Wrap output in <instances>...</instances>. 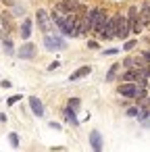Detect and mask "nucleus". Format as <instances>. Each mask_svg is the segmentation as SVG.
<instances>
[{
    "mask_svg": "<svg viewBox=\"0 0 150 152\" xmlns=\"http://www.w3.org/2000/svg\"><path fill=\"white\" fill-rule=\"evenodd\" d=\"M86 21H88L90 34H98L100 29L106 27V23H108V13H106L104 7H92V9H88V13H86Z\"/></svg>",
    "mask_w": 150,
    "mask_h": 152,
    "instance_id": "nucleus-1",
    "label": "nucleus"
},
{
    "mask_svg": "<svg viewBox=\"0 0 150 152\" xmlns=\"http://www.w3.org/2000/svg\"><path fill=\"white\" fill-rule=\"evenodd\" d=\"M117 19H119V13L108 17V23L104 29H100L96 36H98V42H113L115 40V34H117Z\"/></svg>",
    "mask_w": 150,
    "mask_h": 152,
    "instance_id": "nucleus-2",
    "label": "nucleus"
},
{
    "mask_svg": "<svg viewBox=\"0 0 150 152\" xmlns=\"http://www.w3.org/2000/svg\"><path fill=\"white\" fill-rule=\"evenodd\" d=\"M44 48L50 50V52L65 50L67 48V40L63 36H56V34H44Z\"/></svg>",
    "mask_w": 150,
    "mask_h": 152,
    "instance_id": "nucleus-3",
    "label": "nucleus"
},
{
    "mask_svg": "<svg viewBox=\"0 0 150 152\" xmlns=\"http://www.w3.org/2000/svg\"><path fill=\"white\" fill-rule=\"evenodd\" d=\"M36 23H38V27H40L42 34H52V31H56L54 23L50 21L48 11H44V9H38V11H36Z\"/></svg>",
    "mask_w": 150,
    "mask_h": 152,
    "instance_id": "nucleus-4",
    "label": "nucleus"
},
{
    "mask_svg": "<svg viewBox=\"0 0 150 152\" xmlns=\"http://www.w3.org/2000/svg\"><path fill=\"white\" fill-rule=\"evenodd\" d=\"M36 54H38V46L34 42H29V40H23V44L15 50V56L21 58V61H34Z\"/></svg>",
    "mask_w": 150,
    "mask_h": 152,
    "instance_id": "nucleus-5",
    "label": "nucleus"
},
{
    "mask_svg": "<svg viewBox=\"0 0 150 152\" xmlns=\"http://www.w3.org/2000/svg\"><path fill=\"white\" fill-rule=\"evenodd\" d=\"M131 34V27H129V21L123 13H119V19H117V34H115V40H127Z\"/></svg>",
    "mask_w": 150,
    "mask_h": 152,
    "instance_id": "nucleus-6",
    "label": "nucleus"
},
{
    "mask_svg": "<svg viewBox=\"0 0 150 152\" xmlns=\"http://www.w3.org/2000/svg\"><path fill=\"white\" fill-rule=\"evenodd\" d=\"M135 90H138L135 81H119L117 94H119V96H123V98H127V100H133V96H135Z\"/></svg>",
    "mask_w": 150,
    "mask_h": 152,
    "instance_id": "nucleus-7",
    "label": "nucleus"
},
{
    "mask_svg": "<svg viewBox=\"0 0 150 152\" xmlns=\"http://www.w3.org/2000/svg\"><path fill=\"white\" fill-rule=\"evenodd\" d=\"M27 102H29V108H31V113H34L36 117H44V102H42L38 96H29Z\"/></svg>",
    "mask_w": 150,
    "mask_h": 152,
    "instance_id": "nucleus-8",
    "label": "nucleus"
},
{
    "mask_svg": "<svg viewBox=\"0 0 150 152\" xmlns=\"http://www.w3.org/2000/svg\"><path fill=\"white\" fill-rule=\"evenodd\" d=\"M102 146H104V142H102V133L98 131V129H92L90 131V148L92 150H102Z\"/></svg>",
    "mask_w": 150,
    "mask_h": 152,
    "instance_id": "nucleus-9",
    "label": "nucleus"
},
{
    "mask_svg": "<svg viewBox=\"0 0 150 152\" xmlns=\"http://www.w3.org/2000/svg\"><path fill=\"white\" fill-rule=\"evenodd\" d=\"M31 29H34V19L25 17V19H23V23H21V27H19L21 38H23V40H29V38H31Z\"/></svg>",
    "mask_w": 150,
    "mask_h": 152,
    "instance_id": "nucleus-10",
    "label": "nucleus"
},
{
    "mask_svg": "<svg viewBox=\"0 0 150 152\" xmlns=\"http://www.w3.org/2000/svg\"><path fill=\"white\" fill-rule=\"evenodd\" d=\"M92 73V67L90 65H81L77 71H73L71 75H69V81H77V79H83V77H88Z\"/></svg>",
    "mask_w": 150,
    "mask_h": 152,
    "instance_id": "nucleus-11",
    "label": "nucleus"
},
{
    "mask_svg": "<svg viewBox=\"0 0 150 152\" xmlns=\"http://www.w3.org/2000/svg\"><path fill=\"white\" fill-rule=\"evenodd\" d=\"M135 119H138L144 127H150V108H148V106H140V110H138Z\"/></svg>",
    "mask_w": 150,
    "mask_h": 152,
    "instance_id": "nucleus-12",
    "label": "nucleus"
},
{
    "mask_svg": "<svg viewBox=\"0 0 150 152\" xmlns=\"http://www.w3.org/2000/svg\"><path fill=\"white\" fill-rule=\"evenodd\" d=\"M0 36H2V48H4V52H7V56H15V46H13L9 34L4 36V31H0Z\"/></svg>",
    "mask_w": 150,
    "mask_h": 152,
    "instance_id": "nucleus-13",
    "label": "nucleus"
},
{
    "mask_svg": "<svg viewBox=\"0 0 150 152\" xmlns=\"http://www.w3.org/2000/svg\"><path fill=\"white\" fill-rule=\"evenodd\" d=\"M63 115H65V121L69 123V125H73V127H79V119H77V113H73V110H69L67 106H65V110H63Z\"/></svg>",
    "mask_w": 150,
    "mask_h": 152,
    "instance_id": "nucleus-14",
    "label": "nucleus"
},
{
    "mask_svg": "<svg viewBox=\"0 0 150 152\" xmlns=\"http://www.w3.org/2000/svg\"><path fill=\"white\" fill-rule=\"evenodd\" d=\"M119 69H121V63H113V65L108 67V71H106V77H104V79H106L108 83H110V81H115V79H117V73H119Z\"/></svg>",
    "mask_w": 150,
    "mask_h": 152,
    "instance_id": "nucleus-15",
    "label": "nucleus"
},
{
    "mask_svg": "<svg viewBox=\"0 0 150 152\" xmlns=\"http://www.w3.org/2000/svg\"><path fill=\"white\" fill-rule=\"evenodd\" d=\"M67 108L73 110V113H77V110L81 108V98H77V96H75V98H69V100H67Z\"/></svg>",
    "mask_w": 150,
    "mask_h": 152,
    "instance_id": "nucleus-16",
    "label": "nucleus"
},
{
    "mask_svg": "<svg viewBox=\"0 0 150 152\" xmlns=\"http://www.w3.org/2000/svg\"><path fill=\"white\" fill-rule=\"evenodd\" d=\"M138 44H140L138 38H133V40H123V52H131L133 48H138Z\"/></svg>",
    "mask_w": 150,
    "mask_h": 152,
    "instance_id": "nucleus-17",
    "label": "nucleus"
},
{
    "mask_svg": "<svg viewBox=\"0 0 150 152\" xmlns=\"http://www.w3.org/2000/svg\"><path fill=\"white\" fill-rule=\"evenodd\" d=\"M9 142H11L13 148H19V133H17V131H11V133H9Z\"/></svg>",
    "mask_w": 150,
    "mask_h": 152,
    "instance_id": "nucleus-18",
    "label": "nucleus"
},
{
    "mask_svg": "<svg viewBox=\"0 0 150 152\" xmlns=\"http://www.w3.org/2000/svg\"><path fill=\"white\" fill-rule=\"evenodd\" d=\"M19 100H23V96H21V94H13V96H9V98H7V104H9V106H13V104H17Z\"/></svg>",
    "mask_w": 150,
    "mask_h": 152,
    "instance_id": "nucleus-19",
    "label": "nucleus"
},
{
    "mask_svg": "<svg viewBox=\"0 0 150 152\" xmlns=\"http://www.w3.org/2000/svg\"><path fill=\"white\" fill-rule=\"evenodd\" d=\"M138 110H140V106H138V104H131V106H127L125 115H127V117H135V115H138Z\"/></svg>",
    "mask_w": 150,
    "mask_h": 152,
    "instance_id": "nucleus-20",
    "label": "nucleus"
},
{
    "mask_svg": "<svg viewBox=\"0 0 150 152\" xmlns=\"http://www.w3.org/2000/svg\"><path fill=\"white\" fill-rule=\"evenodd\" d=\"M100 54L102 56H113V54H119V48H104Z\"/></svg>",
    "mask_w": 150,
    "mask_h": 152,
    "instance_id": "nucleus-21",
    "label": "nucleus"
},
{
    "mask_svg": "<svg viewBox=\"0 0 150 152\" xmlns=\"http://www.w3.org/2000/svg\"><path fill=\"white\" fill-rule=\"evenodd\" d=\"M88 48H90V50H98V48H100V42H98V40H88Z\"/></svg>",
    "mask_w": 150,
    "mask_h": 152,
    "instance_id": "nucleus-22",
    "label": "nucleus"
},
{
    "mask_svg": "<svg viewBox=\"0 0 150 152\" xmlns=\"http://www.w3.org/2000/svg\"><path fill=\"white\" fill-rule=\"evenodd\" d=\"M59 67H61V61H52V63L48 65V71H56Z\"/></svg>",
    "mask_w": 150,
    "mask_h": 152,
    "instance_id": "nucleus-23",
    "label": "nucleus"
},
{
    "mask_svg": "<svg viewBox=\"0 0 150 152\" xmlns=\"http://www.w3.org/2000/svg\"><path fill=\"white\" fill-rule=\"evenodd\" d=\"M0 88H7V90H9V88H13V83H11L9 79H2V81H0Z\"/></svg>",
    "mask_w": 150,
    "mask_h": 152,
    "instance_id": "nucleus-24",
    "label": "nucleus"
},
{
    "mask_svg": "<svg viewBox=\"0 0 150 152\" xmlns=\"http://www.w3.org/2000/svg\"><path fill=\"white\" fill-rule=\"evenodd\" d=\"M0 4H7V7H15L17 2H15V0H0Z\"/></svg>",
    "mask_w": 150,
    "mask_h": 152,
    "instance_id": "nucleus-25",
    "label": "nucleus"
},
{
    "mask_svg": "<svg viewBox=\"0 0 150 152\" xmlns=\"http://www.w3.org/2000/svg\"><path fill=\"white\" fill-rule=\"evenodd\" d=\"M48 127H50V129H61V125H59L56 121H50V123H48Z\"/></svg>",
    "mask_w": 150,
    "mask_h": 152,
    "instance_id": "nucleus-26",
    "label": "nucleus"
},
{
    "mask_svg": "<svg viewBox=\"0 0 150 152\" xmlns=\"http://www.w3.org/2000/svg\"><path fill=\"white\" fill-rule=\"evenodd\" d=\"M7 121H9L7 115H4V113H0V123H7Z\"/></svg>",
    "mask_w": 150,
    "mask_h": 152,
    "instance_id": "nucleus-27",
    "label": "nucleus"
}]
</instances>
